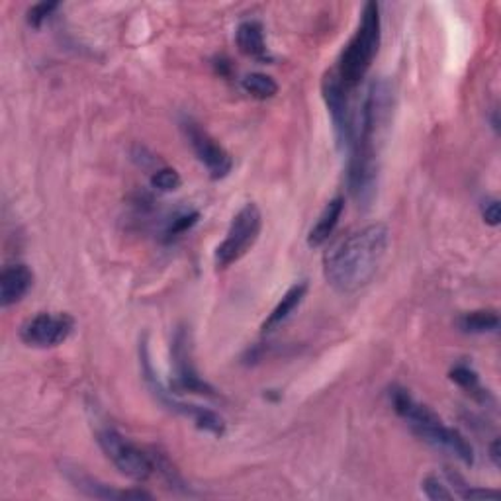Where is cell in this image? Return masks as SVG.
Instances as JSON below:
<instances>
[{"label":"cell","mask_w":501,"mask_h":501,"mask_svg":"<svg viewBox=\"0 0 501 501\" xmlns=\"http://www.w3.org/2000/svg\"><path fill=\"white\" fill-rule=\"evenodd\" d=\"M421 489H423V494L428 496L429 499H433V501L453 499L454 497V494L449 492V489H446V486L436 476H428V478H425L423 482H421Z\"/></svg>","instance_id":"obj_21"},{"label":"cell","mask_w":501,"mask_h":501,"mask_svg":"<svg viewBox=\"0 0 501 501\" xmlns=\"http://www.w3.org/2000/svg\"><path fill=\"white\" fill-rule=\"evenodd\" d=\"M74 329L69 314H38L20 329V339L30 347L49 349L65 343Z\"/></svg>","instance_id":"obj_7"},{"label":"cell","mask_w":501,"mask_h":501,"mask_svg":"<svg viewBox=\"0 0 501 501\" xmlns=\"http://www.w3.org/2000/svg\"><path fill=\"white\" fill-rule=\"evenodd\" d=\"M241 84H243L245 92H249L251 96H255V99H259V100L272 99V96H276V92H279V84H276V81L264 73H251L243 79Z\"/></svg>","instance_id":"obj_19"},{"label":"cell","mask_w":501,"mask_h":501,"mask_svg":"<svg viewBox=\"0 0 501 501\" xmlns=\"http://www.w3.org/2000/svg\"><path fill=\"white\" fill-rule=\"evenodd\" d=\"M63 472L67 474L69 482L84 496L94 497V499H124V492H120V489H112L110 486L99 482V479L84 474L77 466H73V468L65 466V471Z\"/></svg>","instance_id":"obj_16"},{"label":"cell","mask_w":501,"mask_h":501,"mask_svg":"<svg viewBox=\"0 0 501 501\" xmlns=\"http://www.w3.org/2000/svg\"><path fill=\"white\" fill-rule=\"evenodd\" d=\"M382 39V20L378 3H367L360 13V22L339 57L335 74L349 91H353L367 77L372 61L378 56Z\"/></svg>","instance_id":"obj_2"},{"label":"cell","mask_w":501,"mask_h":501,"mask_svg":"<svg viewBox=\"0 0 501 501\" xmlns=\"http://www.w3.org/2000/svg\"><path fill=\"white\" fill-rule=\"evenodd\" d=\"M180 183H183V180H180V175L170 167H163V168L155 170L151 177V186L159 192H175L180 186Z\"/></svg>","instance_id":"obj_20"},{"label":"cell","mask_w":501,"mask_h":501,"mask_svg":"<svg viewBox=\"0 0 501 501\" xmlns=\"http://www.w3.org/2000/svg\"><path fill=\"white\" fill-rule=\"evenodd\" d=\"M462 499H499V492H494V489H482V488H468Z\"/></svg>","instance_id":"obj_24"},{"label":"cell","mask_w":501,"mask_h":501,"mask_svg":"<svg viewBox=\"0 0 501 501\" xmlns=\"http://www.w3.org/2000/svg\"><path fill=\"white\" fill-rule=\"evenodd\" d=\"M59 8V3H39L36 6H31L28 10V24L31 28H41V24L46 22V20L56 13V10Z\"/></svg>","instance_id":"obj_22"},{"label":"cell","mask_w":501,"mask_h":501,"mask_svg":"<svg viewBox=\"0 0 501 501\" xmlns=\"http://www.w3.org/2000/svg\"><path fill=\"white\" fill-rule=\"evenodd\" d=\"M489 456H492V461H494L496 466L501 464L499 462V441L497 439L492 443V446H489Z\"/></svg>","instance_id":"obj_26"},{"label":"cell","mask_w":501,"mask_h":501,"mask_svg":"<svg viewBox=\"0 0 501 501\" xmlns=\"http://www.w3.org/2000/svg\"><path fill=\"white\" fill-rule=\"evenodd\" d=\"M390 400H392L393 411H396L400 418L406 419L411 425L413 431H419L423 428H429V425L443 421L433 410L423 406V403L415 400L411 393H408V390L393 388L390 392Z\"/></svg>","instance_id":"obj_11"},{"label":"cell","mask_w":501,"mask_h":501,"mask_svg":"<svg viewBox=\"0 0 501 501\" xmlns=\"http://www.w3.org/2000/svg\"><path fill=\"white\" fill-rule=\"evenodd\" d=\"M170 355H173V365H175V375H177V386L185 392L200 393V396L216 398V390L210 386L206 380H202L198 376V372L192 365L190 357V335L185 327H178L177 333L173 337V349H170Z\"/></svg>","instance_id":"obj_9"},{"label":"cell","mask_w":501,"mask_h":501,"mask_svg":"<svg viewBox=\"0 0 501 501\" xmlns=\"http://www.w3.org/2000/svg\"><path fill=\"white\" fill-rule=\"evenodd\" d=\"M499 202L497 200H492V202H488V204L484 206V221L488 223V226H497L499 223Z\"/></svg>","instance_id":"obj_25"},{"label":"cell","mask_w":501,"mask_h":501,"mask_svg":"<svg viewBox=\"0 0 501 501\" xmlns=\"http://www.w3.org/2000/svg\"><path fill=\"white\" fill-rule=\"evenodd\" d=\"M415 433H418L425 443H429V445L436 446V449L454 454L458 461H462L464 464H468V466L474 464L472 445L466 441V436L461 431L449 428V425H445L443 421L429 425V428H423Z\"/></svg>","instance_id":"obj_10"},{"label":"cell","mask_w":501,"mask_h":501,"mask_svg":"<svg viewBox=\"0 0 501 501\" xmlns=\"http://www.w3.org/2000/svg\"><path fill=\"white\" fill-rule=\"evenodd\" d=\"M140 357H142V372H143V378L147 382V386H149V390H151L153 396L163 403V406H167L170 411H175L178 415H183V418L190 419L202 431H208V433L216 435V436H221L223 433H226V421H223L221 415H218L216 411H212L208 408L194 406V403L180 402L173 396V392H168L163 386L161 380L155 376L153 367H151V358H149L145 343H142Z\"/></svg>","instance_id":"obj_4"},{"label":"cell","mask_w":501,"mask_h":501,"mask_svg":"<svg viewBox=\"0 0 501 501\" xmlns=\"http://www.w3.org/2000/svg\"><path fill=\"white\" fill-rule=\"evenodd\" d=\"M322 92H324V100L327 104V110L332 114L337 145L341 149H349L350 143H353L355 127H357V116L349 100L350 91L339 81L335 73H329L324 79Z\"/></svg>","instance_id":"obj_6"},{"label":"cell","mask_w":501,"mask_h":501,"mask_svg":"<svg viewBox=\"0 0 501 501\" xmlns=\"http://www.w3.org/2000/svg\"><path fill=\"white\" fill-rule=\"evenodd\" d=\"M451 380L456 382L462 390H466L468 393H471L474 400L482 402V403L492 402V396H489V392L482 388V384H479L478 375L468 365H456L451 370Z\"/></svg>","instance_id":"obj_18"},{"label":"cell","mask_w":501,"mask_h":501,"mask_svg":"<svg viewBox=\"0 0 501 501\" xmlns=\"http://www.w3.org/2000/svg\"><path fill=\"white\" fill-rule=\"evenodd\" d=\"M263 228V216L257 204H245L236 218L231 220V226L214 255V263L220 271L228 269L233 263H238L251 251V247L259 239V233Z\"/></svg>","instance_id":"obj_3"},{"label":"cell","mask_w":501,"mask_h":501,"mask_svg":"<svg viewBox=\"0 0 501 501\" xmlns=\"http://www.w3.org/2000/svg\"><path fill=\"white\" fill-rule=\"evenodd\" d=\"M34 284V274L24 263L4 266L0 272V306L10 307L18 304Z\"/></svg>","instance_id":"obj_12"},{"label":"cell","mask_w":501,"mask_h":501,"mask_svg":"<svg viewBox=\"0 0 501 501\" xmlns=\"http://www.w3.org/2000/svg\"><path fill=\"white\" fill-rule=\"evenodd\" d=\"M458 327H461V332L471 333V335L494 333L499 329V315L494 310L468 312L458 319Z\"/></svg>","instance_id":"obj_17"},{"label":"cell","mask_w":501,"mask_h":501,"mask_svg":"<svg viewBox=\"0 0 501 501\" xmlns=\"http://www.w3.org/2000/svg\"><path fill=\"white\" fill-rule=\"evenodd\" d=\"M238 48L251 59L257 61H269V49H266L264 41V30L263 24L257 20H247V22H241L238 28Z\"/></svg>","instance_id":"obj_14"},{"label":"cell","mask_w":501,"mask_h":501,"mask_svg":"<svg viewBox=\"0 0 501 501\" xmlns=\"http://www.w3.org/2000/svg\"><path fill=\"white\" fill-rule=\"evenodd\" d=\"M200 220V214L198 212H186V214L183 216H178L173 220V223H170L168 229H167V236L168 238H177V236H183V233H186L188 229H192L198 223Z\"/></svg>","instance_id":"obj_23"},{"label":"cell","mask_w":501,"mask_h":501,"mask_svg":"<svg viewBox=\"0 0 501 501\" xmlns=\"http://www.w3.org/2000/svg\"><path fill=\"white\" fill-rule=\"evenodd\" d=\"M306 292H307V282H296V284L288 288L286 294L282 296V300L276 304L272 314L264 319L263 332L271 333V332H274L276 327L282 325L286 319L292 315L296 307L302 304V300L306 298Z\"/></svg>","instance_id":"obj_15"},{"label":"cell","mask_w":501,"mask_h":501,"mask_svg":"<svg viewBox=\"0 0 501 501\" xmlns=\"http://www.w3.org/2000/svg\"><path fill=\"white\" fill-rule=\"evenodd\" d=\"M390 231L384 223H372L341 239L324 257L327 284L341 294H353L365 288L386 257Z\"/></svg>","instance_id":"obj_1"},{"label":"cell","mask_w":501,"mask_h":501,"mask_svg":"<svg viewBox=\"0 0 501 501\" xmlns=\"http://www.w3.org/2000/svg\"><path fill=\"white\" fill-rule=\"evenodd\" d=\"M343 210H345L343 196H335L333 200L327 202V206L324 208L322 214H319V220L312 228L310 236H307V245H310V247H314V249L322 247V245L332 238V233L335 231L341 216H343Z\"/></svg>","instance_id":"obj_13"},{"label":"cell","mask_w":501,"mask_h":501,"mask_svg":"<svg viewBox=\"0 0 501 501\" xmlns=\"http://www.w3.org/2000/svg\"><path fill=\"white\" fill-rule=\"evenodd\" d=\"M99 445L106 458L118 468V471L135 479V482H145V479L155 472L153 456L142 451L140 446L134 445L130 439H125L122 433L112 428H104L96 435Z\"/></svg>","instance_id":"obj_5"},{"label":"cell","mask_w":501,"mask_h":501,"mask_svg":"<svg viewBox=\"0 0 501 501\" xmlns=\"http://www.w3.org/2000/svg\"><path fill=\"white\" fill-rule=\"evenodd\" d=\"M185 134L192 151H194V155L198 157V161L206 167L210 178L221 180L231 173L233 168L231 155L204 130V127H200L196 122L186 120Z\"/></svg>","instance_id":"obj_8"}]
</instances>
